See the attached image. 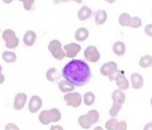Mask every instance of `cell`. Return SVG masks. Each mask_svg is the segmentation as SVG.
Masks as SVG:
<instances>
[{
  "label": "cell",
  "instance_id": "8992f818",
  "mask_svg": "<svg viewBox=\"0 0 152 130\" xmlns=\"http://www.w3.org/2000/svg\"><path fill=\"white\" fill-rule=\"evenodd\" d=\"M64 100L68 106H72V108H78L83 103V96L78 92H70L66 93L64 95Z\"/></svg>",
  "mask_w": 152,
  "mask_h": 130
},
{
  "label": "cell",
  "instance_id": "e575fe53",
  "mask_svg": "<svg viewBox=\"0 0 152 130\" xmlns=\"http://www.w3.org/2000/svg\"><path fill=\"white\" fill-rule=\"evenodd\" d=\"M50 130H64V128L59 125H55L50 127Z\"/></svg>",
  "mask_w": 152,
  "mask_h": 130
},
{
  "label": "cell",
  "instance_id": "cb8c5ba5",
  "mask_svg": "<svg viewBox=\"0 0 152 130\" xmlns=\"http://www.w3.org/2000/svg\"><path fill=\"white\" fill-rule=\"evenodd\" d=\"M95 99H96V96L93 93L91 92H87L86 94H84L83 95V103L85 105L87 106H91L94 103H95Z\"/></svg>",
  "mask_w": 152,
  "mask_h": 130
},
{
  "label": "cell",
  "instance_id": "f35d334b",
  "mask_svg": "<svg viewBox=\"0 0 152 130\" xmlns=\"http://www.w3.org/2000/svg\"><path fill=\"white\" fill-rule=\"evenodd\" d=\"M94 130H104L101 126H96L95 128H94Z\"/></svg>",
  "mask_w": 152,
  "mask_h": 130
},
{
  "label": "cell",
  "instance_id": "ba28073f",
  "mask_svg": "<svg viewBox=\"0 0 152 130\" xmlns=\"http://www.w3.org/2000/svg\"><path fill=\"white\" fill-rule=\"evenodd\" d=\"M84 57L90 62H97L100 59V53L94 46H89L84 50Z\"/></svg>",
  "mask_w": 152,
  "mask_h": 130
},
{
  "label": "cell",
  "instance_id": "4fadbf2b",
  "mask_svg": "<svg viewBox=\"0 0 152 130\" xmlns=\"http://www.w3.org/2000/svg\"><path fill=\"white\" fill-rule=\"evenodd\" d=\"M92 14V11L91 9L87 6H83L82 8H80V10L78 11V14H77V16H78V19L82 22H84L86 20H88Z\"/></svg>",
  "mask_w": 152,
  "mask_h": 130
},
{
  "label": "cell",
  "instance_id": "ac0fdd59",
  "mask_svg": "<svg viewBox=\"0 0 152 130\" xmlns=\"http://www.w3.org/2000/svg\"><path fill=\"white\" fill-rule=\"evenodd\" d=\"M58 87H59L60 91H61L62 93H64V94L72 92V91L74 90V88H75V87H74L72 84H71L70 82H68V81L65 80V79L59 81V83H58Z\"/></svg>",
  "mask_w": 152,
  "mask_h": 130
},
{
  "label": "cell",
  "instance_id": "d6986e66",
  "mask_svg": "<svg viewBox=\"0 0 152 130\" xmlns=\"http://www.w3.org/2000/svg\"><path fill=\"white\" fill-rule=\"evenodd\" d=\"M107 20V14L105 10H98L95 14V22L97 25L104 24Z\"/></svg>",
  "mask_w": 152,
  "mask_h": 130
},
{
  "label": "cell",
  "instance_id": "6da1fadb",
  "mask_svg": "<svg viewBox=\"0 0 152 130\" xmlns=\"http://www.w3.org/2000/svg\"><path fill=\"white\" fill-rule=\"evenodd\" d=\"M62 76L74 87H83L91 80V72L87 62L74 59L63 68Z\"/></svg>",
  "mask_w": 152,
  "mask_h": 130
},
{
  "label": "cell",
  "instance_id": "7402d4cb",
  "mask_svg": "<svg viewBox=\"0 0 152 130\" xmlns=\"http://www.w3.org/2000/svg\"><path fill=\"white\" fill-rule=\"evenodd\" d=\"M78 123L80 125L81 127H83V129H90L92 126V124L90 122V120L88 119L87 115H82L79 117L78 118Z\"/></svg>",
  "mask_w": 152,
  "mask_h": 130
},
{
  "label": "cell",
  "instance_id": "9c48e42d",
  "mask_svg": "<svg viewBox=\"0 0 152 130\" xmlns=\"http://www.w3.org/2000/svg\"><path fill=\"white\" fill-rule=\"evenodd\" d=\"M82 50V46L76 43H69L64 46V54L67 58H74Z\"/></svg>",
  "mask_w": 152,
  "mask_h": 130
},
{
  "label": "cell",
  "instance_id": "9a60e30c",
  "mask_svg": "<svg viewBox=\"0 0 152 130\" xmlns=\"http://www.w3.org/2000/svg\"><path fill=\"white\" fill-rule=\"evenodd\" d=\"M89 35H90L89 30L86 28L82 27V28H79L77 30L75 31L74 38L77 41L83 42V41H85L89 38Z\"/></svg>",
  "mask_w": 152,
  "mask_h": 130
},
{
  "label": "cell",
  "instance_id": "484cf974",
  "mask_svg": "<svg viewBox=\"0 0 152 130\" xmlns=\"http://www.w3.org/2000/svg\"><path fill=\"white\" fill-rule=\"evenodd\" d=\"M86 115L88 117V119L90 120V122L92 125L95 124V123H97L99 121V113L96 110H91Z\"/></svg>",
  "mask_w": 152,
  "mask_h": 130
},
{
  "label": "cell",
  "instance_id": "836d02e7",
  "mask_svg": "<svg viewBox=\"0 0 152 130\" xmlns=\"http://www.w3.org/2000/svg\"><path fill=\"white\" fill-rule=\"evenodd\" d=\"M2 71H3V67L0 65V85L5 82V76L2 73Z\"/></svg>",
  "mask_w": 152,
  "mask_h": 130
},
{
  "label": "cell",
  "instance_id": "44dd1931",
  "mask_svg": "<svg viewBox=\"0 0 152 130\" xmlns=\"http://www.w3.org/2000/svg\"><path fill=\"white\" fill-rule=\"evenodd\" d=\"M2 58L3 60L7 62V63H12V62H15L16 61V53L15 52H12V51H5L3 52L2 53Z\"/></svg>",
  "mask_w": 152,
  "mask_h": 130
},
{
  "label": "cell",
  "instance_id": "7a4b0ae2",
  "mask_svg": "<svg viewBox=\"0 0 152 130\" xmlns=\"http://www.w3.org/2000/svg\"><path fill=\"white\" fill-rule=\"evenodd\" d=\"M61 118V112L56 108L42 110L39 115V120L42 125H48L52 122H58Z\"/></svg>",
  "mask_w": 152,
  "mask_h": 130
},
{
  "label": "cell",
  "instance_id": "30bf717a",
  "mask_svg": "<svg viewBox=\"0 0 152 130\" xmlns=\"http://www.w3.org/2000/svg\"><path fill=\"white\" fill-rule=\"evenodd\" d=\"M113 80H115L116 85L118 87V89H121V90L128 89V87H129V81L126 79V77L124 76V72H118L117 71Z\"/></svg>",
  "mask_w": 152,
  "mask_h": 130
},
{
  "label": "cell",
  "instance_id": "603a6c76",
  "mask_svg": "<svg viewBox=\"0 0 152 130\" xmlns=\"http://www.w3.org/2000/svg\"><path fill=\"white\" fill-rule=\"evenodd\" d=\"M132 17L129 14L127 13H123L120 16H119V24L123 27H127L130 25Z\"/></svg>",
  "mask_w": 152,
  "mask_h": 130
},
{
  "label": "cell",
  "instance_id": "e0dca14e",
  "mask_svg": "<svg viewBox=\"0 0 152 130\" xmlns=\"http://www.w3.org/2000/svg\"><path fill=\"white\" fill-rule=\"evenodd\" d=\"M131 80L132 87L134 89H140L143 86V78L139 73H133L131 75Z\"/></svg>",
  "mask_w": 152,
  "mask_h": 130
},
{
  "label": "cell",
  "instance_id": "8d00e7d4",
  "mask_svg": "<svg viewBox=\"0 0 152 130\" xmlns=\"http://www.w3.org/2000/svg\"><path fill=\"white\" fill-rule=\"evenodd\" d=\"M2 1H3L5 4H11V3L14 1V0H2Z\"/></svg>",
  "mask_w": 152,
  "mask_h": 130
},
{
  "label": "cell",
  "instance_id": "4316f807",
  "mask_svg": "<svg viewBox=\"0 0 152 130\" xmlns=\"http://www.w3.org/2000/svg\"><path fill=\"white\" fill-rule=\"evenodd\" d=\"M141 24H142V22H141L140 18H139V17H133V18H132L129 26L132 27V28H133V29H138V28H140L141 26Z\"/></svg>",
  "mask_w": 152,
  "mask_h": 130
},
{
  "label": "cell",
  "instance_id": "4dcf8cb0",
  "mask_svg": "<svg viewBox=\"0 0 152 130\" xmlns=\"http://www.w3.org/2000/svg\"><path fill=\"white\" fill-rule=\"evenodd\" d=\"M5 130H20V128L14 123H8L6 125Z\"/></svg>",
  "mask_w": 152,
  "mask_h": 130
},
{
  "label": "cell",
  "instance_id": "74e56055",
  "mask_svg": "<svg viewBox=\"0 0 152 130\" xmlns=\"http://www.w3.org/2000/svg\"><path fill=\"white\" fill-rule=\"evenodd\" d=\"M105 1L107 2V3H109V4H113V3L115 2V0H105Z\"/></svg>",
  "mask_w": 152,
  "mask_h": 130
},
{
  "label": "cell",
  "instance_id": "ab89813d",
  "mask_svg": "<svg viewBox=\"0 0 152 130\" xmlns=\"http://www.w3.org/2000/svg\"><path fill=\"white\" fill-rule=\"evenodd\" d=\"M150 103H151V105H152V99H151V101H150Z\"/></svg>",
  "mask_w": 152,
  "mask_h": 130
},
{
  "label": "cell",
  "instance_id": "ffe728a7",
  "mask_svg": "<svg viewBox=\"0 0 152 130\" xmlns=\"http://www.w3.org/2000/svg\"><path fill=\"white\" fill-rule=\"evenodd\" d=\"M125 50H126L125 44L124 42H122V41H117L113 46V52L116 55H119V56L124 55V53H125Z\"/></svg>",
  "mask_w": 152,
  "mask_h": 130
},
{
  "label": "cell",
  "instance_id": "52a82bcc",
  "mask_svg": "<svg viewBox=\"0 0 152 130\" xmlns=\"http://www.w3.org/2000/svg\"><path fill=\"white\" fill-rule=\"evenodd\" d=\"M116 72H117V64L115 61H109V62L104 63L100 68V73L103 76L109 77L111 81L114 79V77Z\"/></svg>",
  "mask_w": 152,
  "mask_h": 130
},
{
  "label": "cell",
  "instance_id": "83f0119b",
  "mask_svg": "<svg viewBox=\"0 0 152 130\" xmlns=\"http://www.w3.org/2000/svg\"><path fill=\"white\" fill-rule=\"evenodd\" d=\"M117 122H118V121L116 120L115 118H110L109 120H107V121L106 122V128H107V130H115Z\"/></svg>",
  "mask_w": 152,
  "mask_h": 130
},
{
  "label": "cell",
  "instance_id": "d590c367",
  "mask_svg": "<svg viewBox=\"0 0 152 130\" xmlns=\"http://www.w3.org/2000/svg\"><path fill=\"white\" fill-rule=\"evenodd\" d=\"M143 130H152V121L148 123V124H146Z\"/></svg>",
  "mask_w": 152,
  "mask_h": 130
},
{
  "label": "cell",
  "instance_id": "3957f363",
  "mask_svg": "<svg viewBox=\"0 0 152 130\" xmlns=\"http://www.w3.org/2000/svg\"><path fill=\"white\" fill-rule=\"evenodd\" d=\"M112 100L114 102L112 108L109 110V115L112 118H115L118 114L119 110L122 108V105L125 102V95L124 94L123 90L116 89L112 93Z\"/></svg>",
  "mask_w": 152,
  "mask_h": 130
},
{
  "label": "cell",
  "instance_id": "7c38bea8",
  "mask_svg": "<svg viewBox=\"0 0 152 130\" xmlns=\"http://www.w3.org/2000/svg\"><path fill=\"white\" fill-rule=\"evenodd\" d=\"M27 95L25 93H18L14 101V108L16 110H21L24 108L27 102Z\"/></svg>",
  "mask_w": 152,
  "mask_h": 130
},
{
  "label": "cell",
  "instance_id": "60d3db41",
  "mask_svg": "<svg viewBox=\"0 0 152 130\" xmlns=\"http://www.w3.org/2000/svg\"><path fill=\"white\" fill-rule=\"evenodd\" d=\"M19 1H20V2H23V0H19Z\"/></svg>",
  "mask_w": 152,
  "mask_h": 130
},
{
  "label": "cell",
  "instance_id": "d6a6232c",
  "mask_svg": "<svg viewBox=\"0 0 152 130\" xmlns=\"http://www.w3.org/2000/svg\"><path fill=\"white\" fill-rule=\"evenodd\" d=\"M145 33L146 35L152 37V24H148L145 27Z\"/></svg>",
  "mask_w": 152,
  "mask_h": 130
},
{
  "label": "cell",
  "instance_id": "1f68e13d",
  "mask_svg": "<svg viewBox=\"0 0 152 130\" xmlns=\"http://www.w3.org/2000/svg\"><path fill=\"white\" fill-rule=\"evenodd\" d=\"M69 1H74L77 4H81L83 3V0H54V3L56 5L61 4V3H65V2H69Z\"/></svg>",
  "mask_w": 152,
  "mask_h": 130
},
{
  "label": "cell",
  "instance_id": "8fae6325",
  "mask_svg": "<svg viewBox=\"0 0 152 130\" xmlns=\"http://www.w3.org/2000/svg\"><path fill=\"white\" fill-rule=\"evenodd\" d=\"M42 104H43V103H42L41 98L38 95H33L30 99L28 110L31 113H36L38 110H40V108L42 107Z\"/></svg>",
  "mask_w": 152,
  "mask_h": 130
},
{
  "label": "cell",
  "instance_id": "f546056e",
  "mask_svg": "<svg viewBox=\"0 0 152 130\" xmlns=\"http://www.w3.org/2000/svg\"><path fill=\"white\" fill-rule=\"evenodd\" d=\"M115 130H127V124L125 121H120L117 122Z\"/></svg>",
  "mask_w": 152,
  "mask_h": 130
},
{
  "label": "cell",
  "instance_id": "2e32d148",
  "mask_svg": "<svg viewBox=\"0 0 152 130\" xmlns=\"http://www.w3.org/2000/svg\"><path fill=\"white\" fill-rule=\"evenodd\" d=\"M60 73L56 68H50L47 71L46 73V78L48 81L50 82H56L60 79Z\"/></svg>",
  "mask_w": 152,
  "mask_h": 130
},
{
  "label": "cell",
  "instance_id": "5bb4252c",
  "mask_svg": "<svg viewBox=\"0 0 152 130\" xmlns=\"http://www.w3.org/2000/svg\"><path fill=\"white\" fill-rule=\"evenodd\" d=\"M37 38V34L33 30H28L23 36V43L27 46H31L34 45Z\"/></svg>",
  "mask_w": 152,
  "mask_h": 130
},
{
  "label": "cell",
  "instance_id": "f1b7e54d",
  "mask_svg": "<svg viewBox=\"0 0 152 130\" xmlns=\"http://www.w3.org/2000/svg\"><path fill=\"white\" fill-rule=\"evenodd\" d=\"M34 2H35V0H23L22 3L23 4V8L27 11H30L32 9Z\"/></svg>",
  "mask_w": 152,
  "mask_h": 130
},
{
  "label": "cell",
  "instance_id": "d4e9b609",
  "mask_svg": "<svg viewBox=\"0 0 152 130\" xmlns=\"http://www.w3.org/2000/svg\"><path fill=\"white\" fill-rule=\"evenodd\" d=\"M139 64L141 68H148L152 65V57L150 55H145L140 58Z\"/></svg>",
  "mask_w": 152,
  "mask_h": 130
},
{
  "label": "cell",
  "instance_id": "277c9868",
  "mask_svg": "<svg viewBox=\"0 0 152 130\" xmlns=\"http://www.w3.org/2000/svg\"><path fill=\"white\" fill-rule=\"evenodd\" d=\"M2 38L6 42V46L8 49H15L19 45V38L16 37L15 32L11 29H7L2 33Z\"/></svg>",
  "mask_w": 152,
  "mask_h": 130
},
{
  "label": "cell",
  "instance_id": "5b68a950",
  "mask_svg": "<svg viewBox=\"0 0 152 130\" xmlns=\"http://www.w3.org/2000/svg\"><path fill=\"white\" fill-rule=\"evenodd\" d=\"M48 49L50 52V53L52 54V56L56 60L61 61L65 57L64 51L63 50V47H62V44L57 39L51 40L48 44Z\"/></svg>",
  "mask_w": 152,
  "mask_h": 130
}]
</instances>
